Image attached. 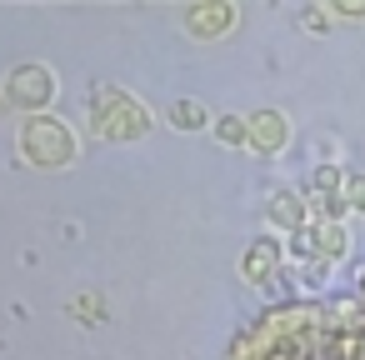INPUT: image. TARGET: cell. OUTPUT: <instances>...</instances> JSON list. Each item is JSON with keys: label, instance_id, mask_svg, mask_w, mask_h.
Instances as JSON below:
<instances>
[{"label": "cell", "instance_id": "obj_9", "mask_svg": "<svg viewBox=\"0 0 365 360\" xmlns=\"http://www.w3.org/2000/svg\"><path fill=\"white\" fill-rule=\"evenodd\" d=\"M165 115H170V125H175V130H200V125L210 120V115H205V106H200V101H190V96H185V101H175Z\"/></svg>", "mask_w": 365, "mask_h": 360}, {"label": "cell", "instance_id": "obj_10", "mask_svg": "<svg viewBox=\"0 0 365 360\" xmlns=\"http://www.w3.org/2000/svg\"><path fill=\"white\" fill-rule=\"evenodd\" d=\"M215 140L220 145H250V120L245 115H220L215 120Z\"/></svg>", "mask_w": 365, "mask_h": 360}, {"label": "cell", "instance_id": "obj_11", "mask_svg": "<svg viewBox=\"0 0 365 360\" xmlns=\"http://www.w3.org/2000/svg\"><path fill=\"white\" fill-rule=\"evenodd\" d=\"M345 205L350 210H365V175H350L345 180Z\"/></svg>", "mask_w": 365, "mask_h": 360}, {"label": "cell", "instance_id": "obj_12", "mask_svg": "<svg viewBox=\"0 0 365 360\" xmlns=\"http://www.w3.org/2000/svg\"><path fill=\"white\" fill-rule=\"evenodd\" d=\"M330 16H340V21H360V16H365V0H340V6H330Z\"/></svg>", "mask_w": 365, "mask_h": 360}, {"label": "cell", "instance_id": "obj_1", "mask_svg": "<svg viewBox=\"0 0 365 360\" xmlns=\"http://www.w3.org/2000/svg\"><path fill=\"white\" fill-rule=\"evenodd\" d=\"M91 115H96V130L106 135V140H140L145 130H150V110L130 96V91H120V86H96L91 91Z\"/></svg>", "mask_w": 365, "mask_h": 360}, {"label": "cell", "instance_id": "obj_8", "mask_svg": "<svg viewBox=\"0 0 365 360\" xmlns=\"http://www.w3.org/2000/svg\"><path fill=\"white\" fill-rule=\"evenodd\" d=\"M310 240H315V260H340L345 255V225L340 220H315L310 225Z\"/></svg>", "mask_w": 365, "mask_h": 360}, {"label": "cell", "instance_id": "obj_14", "mask_svg": "<svg viewBox=\"0 0 365 360\" xmlns=\"http://www.w3.org/2000/svg\"><path fill=\"white\" fill-rule=\"evenodd\" d=\"M0 106H6V96H0Z\"/></svg>", "mask_w": 365, "mask_h": 360}, {"label": "cell", "instance_id": "obj_5", "mask_svg": "<svg viewBox=\"0 0 365 360\" xmlns=\"http://www.w3.org/2000/svg\"><path fill=\"white\" fill-rule=\"evenodd\" d=\"M245 120H250V150H260V155H280V150H285L290 120H285L280 110H250Z\"/></svg>", "mask_w": 365, "mask_h": 360}, {"label": "cell", "instance_id": "obj_7", "mask_svg": "<svg viewBox=\"0 0 365 360\" xmlns=\"http://www.w3.org/2000/svg\"><path fill=\"white\" fill-rule=\"evenodd\" d=\"M265 215H270L285 235L310 230V220H305V195H295V190H275V195H270V205H265Z\"/></svg>", "mask_w": 365, "mask_h": 360}, {"label": "cell", "instance_id": "obj_4", "mask_svg": "<svg viewBox=\"0 0 365 360\" xmlns=\"http://www.w3.org/2000/svg\"><path fill=\"white\" fill-rule=\"evenodd\" d=\"M235 21H240V11L230 0H195V6H185V31L195 41H220V36H230Z\"/></svg>", "mask_w": 365, "mask_h": 360}, {"label": "cell", "instance_id": "obj_3", "mask_svg": "<svg viewBox=\"0 0 365 360\" xmlns=\"http://www.w3.org/2000/svg\"><path fill=\"white\" fill-rule=\"evenodd\" d=\"M6 101L26 115H46V106L56 101V76L51 66H16L6 76Z\"/></svg>", "mask_w": 365, "mask_h": 360}, {"label": "cell", "instance_id": "obj_2", "mask_svg": "<svg viewBox=\"0 0 365 360\" xmlns=\"http://www.w3.org/2000/svg\"><path fill=\"white\" fill-rule=\"evenodd\" d=\"M21 155H26L31 165L61 170V165H71V160L81 155V140H76V130H71L66 120H56V115H31V120L21 125Z\"/></svg>", "mask_w": 365, "mask_h": 360}, {"label": "cell", "instance_id": "obj_13", "mask_svg": "<svg viewBox=\"0 0 365 360\" xmlns=\"http://www.w3.org/2000/svg\"><path fill=\"white\" fill-rule=\"evenodd\" d=\"M300 21H305V26H310V31H320V26H325V21H330V6H310V11H305V16H300Z\"/></svg>", "mask_w": 365, "mask_h": 360}, {"label": "cell", "instance_id": "obj_6", "mask_svg": "<svg viewBox=\"0 0 365 360\" xmlns=\"http://www.w3.org/2000/svg\"><path fill=\"white\" fill-rule=\"evenodd\" d=\"M280 255H285V250H280V240H275V235H260V240L245 250L240 275H245L250 285H270V275L280 270Z\"/></svg>", "mask_w": 365, "mask_h": 360}]
</instances>
